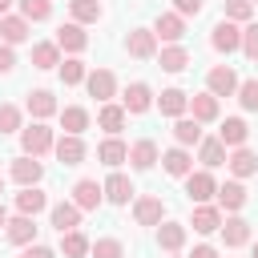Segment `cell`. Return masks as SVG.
<instances>
[{
  "mask_svg": "<svg viewBox=\"0 0 258 258\" xmlns=\"http://www.w3.org/2000/svg\"><path fill=\"white\" fill-rule=\"evenodd\" d=\"M242 52L258 64V24H246V28H242Z\"/></svg>",
  "mask_w": 258,
  "mask_h": 258,
  "instance_id": "cell-44",
  "label": "cell"
},
{
  "mask_svg": "<svg viewBox=\"0 0 258 258\" xmlns=\"http://www.w3.org/2000/svg\"><path fill=\"white\" fill-rule=\"evenodd\" d=\"M97 157H101L105 165H121V161L129 157V145H125L121 137H109V141H101V149H97Z\"/></svg>",
  "mask_w": 258,
  "mask_h": 258,
  "instance_id": "cell-31",
  "label": "cell"
},
{
  "mask_svg": "<svg viewBox=\"0 0 258 258\" xmlns=\"http://www.w3.org/2000/svg\"><path fill=\"white\" fill-rule=\"evenodd\" d=\"M101 194H105L113 206H125V202L133 198V181H129L125 173H109V181L101 185Z\"/></svg>",
  "mask_w": 258,
  "mask_h": 258,
  "instance_id": "cell-14",
  "label": "cell"
},
{
  "mask_svg": "<svg viewBox=\"0 0 258 258\" xmlns=\"http://www.w3.org/2000/svg\"><path fill=\"white\" fill-rule=\"evenodd\" d=\"M210 44H214L218 52H234V48H242V28H238L234 20H218V24H214Z\"/></svg>",
  "mask_w": 258,
  "mask_h": 258,
  "instance_id": "cell-3",
  "label": "cell"
},
{
  "mask_svg": "<svg viewBox=\"0 0 258 258\" xmlns=\"http://www.w3.org/2000/svg\"><path fill=\"white\" fill-rule=\"evenodd\" d=\"M101 198H105V194H101V185H97L93 177H81V181L73 185V206H77V210H97Z\"/></svg>",
  "mask_w": 258,
  "mask_h": 258,
  "instance_id": "cell-8",
  "label": "cell"
},
{
  "mask_svg": "<svg viewBox=\"0 0 258 258\" xmlns=\"http://www.w3.org/2000/svg\"><path fill=\"white\" fill-rule=\"evenodd\" d=\"M218 226H222V214H218L214 206H198V210H194V230H198V234H214Z\"/></svg>",
  "mask_w": 258,
  "mask_h": 258,
  "instance_id": "cell-35",
  "label": "cell"
},
{
  "mask_svg": "<svg viewBox=\"0 0 258 258\" xmlns=\"http://www.w3.org/2000/svg\"><path fill=\"white\" fill-rule=\"evenodd\" d=\"M69 12H73V24H97L101 20L97 0H69Z\"/></svg>",
  "mask_w": 258,
  "mask_h": 258,
  "instance_id": "cell-28",
  "label": "cell"
},
{
  "mask_svg": "<svg viewBox=\"0 0 258 258\" xmlns=\"http://www.w3.org/2000/svg\"><path fill=\"white\" fill-rule=\"evenodd\" d=\"M44 206H48V198H44V189H36V185H24V189L16 194V210L28 214V218H36Z\"/></svg>",
  "mask_w": 258,
  "mask_h": 258,
  "instance_id": "cell-18",
  "label": "cell"
},
{
  "mask_svg": "<svg viewBox=\"0 0 258 258\" xmlns=\"http://www.w3.org/2000/svg\"><path fill=\"white\" fill-rule=\"evenodd\" d=\"M250 4H258V0H250Z\"/></svg>",
  "mask_w": 258,
  "mask_h": 258,
  "instance_id": "cell-54",
  "label": "cell"
},
{
  "mask_svg": "<svg viewBox=\"0 0 258 258\" xmlns=\"http://www.w3.org/2000/svg\"><path fill=\"white\" fill-rule=\"evenodd\" d=\"M60 250H64V258H85L89 254V238L81 230H69V234H60Z\"/></svg>",
  "mask_w": 258,
  "mask_h": 258,
  "instance_id": "cell-36",
  "label": "cell"
},
{
  "mask_svg": "<svg viewBox=\"0 0 258 258\" xmlns=\"http://www.w3.org/2000/svg\"><path fill=\"white\" fill-rule=\"evenodd\" d=\"M52 149H56L60 165H81V161H85V141H81V137H73V133H64Z\"/></svg>",
  "mask_w": 258,
  "mask_h": 258,
  "instance_id": "cell-11",
  "label": "cell"
},
{
  "mask_svg": "<svg viewBox=\"0 0 258 258\" xmlns=\"http://www.w3.org/2000/svg\"><path fill=\"white\" fill-rule=\"evenodd\" d=\"M153 36H161V40H181V36H185V20H181L177 12H161L157 24H153Z\"/></svg>",
  "mask_w": 258,
  "mask_h": 258,
  "instance_id": "cell-15",
  "label": "cell"
},
{
  "mask_svg": "<svg viewBox=\"0 0 258 258\" xmlns=\"http://www.w3.org/2000/svg\"><path fill=\"white\" fill-rule=\"evenodd\" d=\"M129 161H133V169H153V161H157V145L145 137V141H137L133 149H129Z\"/></svg>",
  "mask_w": 258,
  "mask_h": 258,
  "instance_id": "cell-32",
  "label": "cell"
},
{
  "mask_svg": "<svg viewBox=\"0 0 258 258\" xmlns=\"http://www.w3.org/2000/svg\"><path fill=\"white\" fill-rule=\"evenodd\" d=\"M85 85H89V93H93L97 101H105V105H109V97L117 93V77H113L109 69H93V73L85 77Z\"/></svg>",
  "mask_w": 258,
  "mask_h": 258,
  "instance_id": "cell-6",
  "label": "cell"
},
{
  "mask_svg": "<svg viewBox=\"0 0 258 258\" xmlns=\"http://www.w3.org/2000/svg\"><path fill=\"white\" fill-rule=\"evenodd\" d=\"M218 202H222L226 210H242V206H246V189H242V181H226V185H218Z\"/></svg>",
  "mask_w": 258,
  "mask_h": 258,
  "instance_id": "cell-34",
  "label": "cell"
},
{
  "mask_svg": "<svg viewBox=\"0 0 258 258\" xmlns=\"http://www.w3.org/2000/svg\"><path fill=\"white\" fill-rule=\"evenodd\" d=\"M250 12H254V4L250 0H226V20H250Z\"/></svg>",
  "mask_w": 258,
  "mask_h": 258,
  "instance_id": "cell-42",
  "label": "cell"
},
{
  "mask_svg": "<svg viewBox=\"0 0 258 258\" xmlns=\"http://www.w3.org/2000/svg\"><path fill=\"white\" fill-rule=\"evenodd\" d=\"M0 36H4V44L28 40V20L24 16H0Z\"/></svg>",
  "mask_w": 258,
  "mask_h": 258,
  "instance_id": "cell-26",
  "label": "cell"
},
{
  "mask_svg": "<svg viewBox=\"0 0 258 258\" xmlns=\"http://www.w3.org/2000/svg\"><path fill=\"white\" fill-rule=\"evenodd\" d=\"M218 230H222L226 246H246V242H250V222H246V218H226Z\"/></svg>",
  "mask_w": 258,
  "mask_h": 258,
  "instance_id": "cell-22",
  "label": "cell"
},
{
  "mask_svg": "<svg viewBox=\"0 0 258 258\" xmlns=\"http://www.w3.org/2000/svg\"><path fill=\"white\" fill-rule=\"evenodd\" d=\"M173 8H177V16H198L202 0H173Z\"/></svg>",
  "mask_w": 258,
  "mask_h": 258,
  "instance_id": "cell-47",
  "label": "cell"
},
{
  "mask_svg": "<svg viewBox=\"0 0 258 258\" xmlns=\"http://www.w3.org/2000/svg\"><path fill=\"white\" fill-rule=\"evenodd\" d=\"M16 69V52H12V44H0V77H8Z\"/></svg>",
  "mask_w": 258,
  "mask_h": 258,
  "instance_id": "cell-46",
  "label": "cell"
},
{
  "mask_svg": "<svg viewBox=\"0 0 258 258\" xmlns=\"http://www.w3.org/2000/svg\"><path fill=\"white\" fill-rule=\"evenodd\" d=\"M157 109H161L165 117H181V113L189 109V93H181V89H165V93L157 97Z\"/></svg>",
  "mask_w": 258,
  "mask_h": 258,
  "instance_id": "cell-19",
  "label": "cell"
},
{
  "mask_svg": "<svg viewBox=\"0 0 258 258\" xmlns=\"http://www.w3.org/2000/svg\"><path fill=\"white\" fill-rule=\"evenodd\" d=\"M161 214H165V206H161V198H153V194L137 198V206H133L137 226H161Z\"/></svg>",
  "mask_w": 258,
  "mask_h": 258,
  "instance_id": "cell-9",
  "label": "cell"
},
{
  "mask_svg": "<svg viewBox=\"0 0 258 258\" xmlns=\"http://www.w3.org/2000/svg\"><path fill=\"white\" fill-rule=\"evenodd\" d=\"M189 64V52L181 48V44H173V48H161V69L165 73H181Z\"/></svg>",
  "mask_w": 258,
  "mask_h": 258,
  "instance_id": "cell-37",
  "label": "cell"
},
{
  "mask_svg": "<svg viewBox=\"0 0 258 258\" xmlns=\"http://www.w3.org/2000/svg\"><path fill=\"white\" fill-rule=\"evenodd\" d=\"M20 258H56V254H52L48 246H28V250H24Z\"/></svg>",
  "mask_w": 258,
  "mask_h": 258,
  "instance_id": "cell-48",
  "label": "cell"
},
{
  "mask_svg": "<svg viewBox=\"0 0 258 258\" xmlns=\"http://www.w3.org/2000/svg\"><path fill=\"white\" fill-rule=\"evenodd\" d=\"M85 77H89V73H85L81 60H64V64H60V81H64V85H81Z\"/></svg>",
  "mask_w": 258,
  "mask_h": 258,
  "instance_id": "cell-41",
  "label": "cell"
},
{
  "mask_svg": "<svg viewBox=\"0 0 258 258\" xmlns=\"http://www.w3.org/2000/svg\"><path fill=\"white\" fill-rule=\"evenodd\" d=\"M125 48H129V56L149 60V56L157 52V36H153V28H133V32H129V40H125Z\"/></svg>",
  "mask_w": 258,
  "mask_h": 258,
  "instance_id": "cell-4",
  "label": "cell"
},
{
  "mask_svg": "<svg viewBox=\"0 0 258 258\" xmlns=\"http://www.w3.org/2000/svg\"><path fill=\"white\" fill-rule=\"evenodd\" d=\"M173 137H177V145H181V149H185V145H198V141H202V125H198L194 117H177Z\"/></svg>",
  "mask_w": 258,
  "mask_h": 258,
  "instance_id": "cell-30",
  "label": "cell"
},
{
  "mask_svg": "<svg viewBox=\"0 0 258 258\" xmlns=\"http://www.w3.org/2000/svg\"><path fill=\"white\" fill-rule=\"evenodd\" d=\"M254 258H258V242H254Z\"/></svg>",
  "mask_w": 258,
  "mask_h": 258,
  "instance_id": "cell-52",
  "label": "cell"
},
{
  "mask_svg": "<svg viewBox=\"0 0 258 258\" xmlns=\"http://www.w3.org/2000/svg\"><path fill=\"white\" fill-rule=\"evenodd\" d=\"M8 4H12V0H0V16H4V12H8Z\"/></svg>",
  "mask_w": 258,
  "mask_h": 258,
  "instance_id": "cell-51",
  "label": "cell"
},
{
  "mask_svg": "<svg viewBox=\"0 0 258 258\" xmlns=\"http://www.w3.org/2000/svg\"><path fill=\"white\" fill-rule=\"evenodd\" d=\"M12 177H16L20 185H36V181L44 177V165H40L36 157H28V153H24V157H16V161H12Z\"/></svg>",
  "mask_w": 258,
  "mask_h": 258,
  "instance_id": "cell-13",
  "label": "cell"
},
{
  "mask_svg": "<svg viewBox=\"0 0 258 258\" xmlns=\"http://www.w3.org/2000/svg\"><path fill=\"white\" fill-rule=\"evenodd\" d=\"M20 129V109L16 105H0V133H16Z\"/></svg>",
  "mask_w": 258,
  "mask_h": 258,
  "instance_id": "cell-43",
  "label": "cell"
},
{
  "mask_svg": "<svg viewBox=\"0 0 258 258\" xmlns=\"http://www.w3.org/2000/svg\"><path fill=\"white\" fill-rule=\"evenodd\" d=\"M206 93H214V97H230V93H238V77H234V69L230 64H214L210 73H206Z\"/></svg>",
  "mask_w": 258,
  "mask_h": 258,
  "instance_id": "cell-2",
  "label": "cell"
},
{
  "mask_svg": "<svg viewBox=\"0 0 258 258\" xmlns=\"http://www.w3.org/2000/svg\"><path fill=\"white\" fill-rule=\"evenodd\" d=\"M161 165H165V173H173V177H185V173H194V157H189L181 145L165 149V153H161Z\"/></svg>",
  "mask_w": 258,
  "mask_h": 258,
  "instance_id": "cell-12",
  "label": "cell"
},
{
  "mask_svg": "<svg viewBox=\"0 0 258 258\" xmlns=\"http://www.w3.org/2000/svg\"><path fill=\"white\" fill-rule=\"evenodd\" d=\"M189 258H218V250H214V246H194Z\"/></svg>",
  "mask_w": 258,
  "mask_h": 258,
  "instance_id": "cell-49",
  "label": "cell"
},
{
  "mask_svg": "<svg viewBox=\"0 0 258 258\" xmlns=\"http://www.w3.org/2000/svg\"><path fill=\"white\" fill-rule=\"evenodd\" d=\"M52 44H56V48H64V52H81V48L89 44V36L81 32V24H60Z\"/></svg>",
  "mask_w": 258,
  "mask_h": 258,
  "instance_id": "cell-16",
  "label": "cell"
},
{
  "mask_svg": "<svg viewBox=\"0 0 258 258\" xmlns=\"http://www.w3.org/2000/svg\"><path fill=\"white\" fill-rule=\"evenodd\" d=\"M52 226H56L60 234L77 230V226H81V210H77L73 202H60V206H52Z\"/></svg>",
  "mask_w": 258,
  "mask_h": 258,
  "instance_id": "cell-24",
  "label": "cell"
},
{
  "mask_svg": "<svg viewBox=\"0 0 258 258\" xmlns=\"http://www.w3.org/2000/svg\"><path fill=\"white\" fill-rule=\"evenodd\" d=\"M226 165H230V173H234V177H254V173H258V157H254L246 145H242V149H234V153L226 157Z\"/></svg>",
  "mask_w": 258,
  "mask_h": 258,
  "instance_id": "cell-17",
  "label": "cell"
},
{
  "mask_svg": "<svg viewBox=\"0 0 258 258\" xmlns=\"http://www.w3.org/2000/svg\"><path fill=\"white\" fill-rule=\"evenodd\" d=\"M89 254H93V258H121L125 250H121V242H117V238H97V242L89 246Z\"/></svg>",
  "mask_w": 258,
  "mask_h": 258,
  "instance_id": "cell-40",
  "label": "cell"
},
{
  "mask_svg": "<svg viewBox=\"0 0 258 258\" xmlns=\"http://www.w3.org/2000/svg\"><path fill=\"white\" fill-rule=\"evenodd\" d=\"M181 242H185V226L181 222H161L157 226V246L161 250H181Z\"/></svg>",
  "mask_w": 258,
  "mask_h": 258,
  "instance_id": "cell-25",
  "label": "cell"
},
{
  "mask_svg": "<svg viewBox=\"0 0 258 258\" xmlns=\"http://www.w3.org/2000/svg\"><path fill=\"white\" fill-rule=\"evenodd\" d=\"M198 145H202V165H206V169L226 165V145H222L218 137H206V141H198Z\"/></svg>",
  "mask_w": 258,
  "mask_h": 258,
  "instance_id": "cell-33",
  "label": "cell"
},
{
  "mask_svg": "<svg viewBox=\"0 0 258 258\" xmlns=\"http://www.w3.org/2000/svg\"><path fill=\"white\" fill-rule=\"evenodd\" d=\"M189 109H194V121L202 125V121H214L218 117V97L214 93H194L189 97Z\"/></svg>",
  "mask_w": 258,
  "mask_h": 258,
  "instance_id": "cell-23",
  "label": "cell"
},
{
  "mask_svg": "<svg viewBox=\"0 0 258 258\" xmlns=\"http://www.w3.org/2000/svg\"><path fill=\"white\" fill-rule=\"evenodd\" d=\"M4 226H8V210L0 206V230H4Z\"/></svg>",
  "mask_w": 258,
  "mask_h": 258,
  "instance_id": "cell-50",
  "label": "cell"
},
{
  "mask_svg": "<svg viewBox=\"0 0 258 258\" xmlns=\"http://www.w3.org/2000/svg\"><path fill=\"white\" fill-rule=\"evenodd\" d=\"M20 12H24V20H48L52 4L48 0H20Z\"/></svg>",
  "mask_w": 258,
  "mask_h": 258,
  "instance_id": "cell-39",
  "label": "cell"
},
{
  "mask_svg": "<svg viewBox=\"0 0 258 258\" xmlns=\"http://www.w3.org/2000/svg\"><path fill=\"white\" fill-rule=\"evenodd\" d=\"M238 101H242V109H258V81H242L238 85Z\"/></svg>",
  "mask_w": 258,
  "mask_h": 258,
  "instance_id": "cell-45",
  "label": "cell"
},
{
  "mask_svg": "<svg viewBox=\"0 0 258 258\" xmlns=\"http://www.w3.org/2000/svg\"><path fill=\"white\" fill-rule=\"evenodd\" d=\"M60 125H64V133H73V137H81V133L89 129V113H85L81 105H69V109L60 113Z\"/></svg>",
  "mask_w": 258,
  "mask_h": 258,
  "instance_id": "cell-29",
  "label": "cell"
},
{
  "mask_svg": "<svg viewBox=\"0 0 258 258\" xmlns=\"http://www.w3.org/2000/svg\"><path fill=\"white\" fill-rule=\"evenodd\" d=\"M4 234H8V242L28 246V242L36 238V226H32V218H28V214H20V218H12V222L4 226Z\"/></svg>",
  "mask_w": 258,
  "mask_h": 258,
  "instance_id": "cell-21",
  "label": "cell"
},
{
  "mask_svg": "<svg viewBox=\"0 0 258 258\" xmlns=\"http://www.w3.org/2000/svg\"><path fill=\"white\" fill-rule=\"evenodd\" d=\"M246 137H250V129H246V121H242V117H226V121H222V129H218V141H222V145H234V149H242V145H246Z\"/></svg>",
  "mask_w": 258,
  "mask_h": 258,
  "instance_id": "cell-10",
  "label": "cell"
},
{
  "mask_svg": "<svg viewBox=\"0 0 258 258\" xmlns=\"http://www.w3.org/2000/svg\"><path fill=\"white\" fill-rule=\"evenodd\" d=\"M20 145H24L28 157H40V153H48L56 141H52V129H48L44 121H32L28 129H20Z\"/></svg>",
  "mask_w": 258,
  "mask_h": 258,
  "instance_id": "cell-1",
  "label": "cell"
},
{
  "mask_svg": "<svg viewBox=\"0 0 258 258\" xmlns=\"http://www.w3.org/2000/svg\"><path fill=\"white\" fill-rule=\"evenodd\" d=\"M0 194H4V177H0Z\"/></svg>",
  "mask_w": 258,
  "mask_h": 258,
  "instance_id": "cell-53",
  "label": "cell"
},
{
  "mask_svg": "<svg viewBox=\"0 0 258 258\" xmlns=\"http://www.w3.org/2000/svg\"><path fill=\"white\" fill-rule=\"evenodd\" d=\"M32 64L36 69H56L60 64V48L56 44H36L32 48Z\"/></svg>",
  "mask_w": 258,
  "mask_h": 258,
  "instance_id": "cell-38",
  "label": "cell"
},
{
  "mask_svg": "<svg viewBox=\"0 0 258 258\" xmlns=\"http://www.w3.org/2000/svg\"><path fill=\"white\" fill-rule=\"evenodd\" d=\"M97 125H101L105 133H113V137H117V133L125 129V109H121V105H101V113H97Z\"/></svg>",
  "mask_w": 258,
  "mask_h": 258,
  "instance_id": "cell-27",
  "label": "cell"
},
{
  "mask_svg": "<svg viewBox=\"0 0 258 258\" xmlns=\"http://www.w3.org/2000/svg\"><path fill=\"white\" fill-rule=\"evenodd\" d=\"M185 194H189V202H210L214 194H218V185H214V177L206 173V169H198V173H185Z\"/></svg>",
  "mask_w": 258,
  "mask_h": 258,
  "instance_id": "cell-5",
  "label": "cell"
},
{
  "mask_svg": "<svg viewBox=\"0 0 258 258\" xmlns=\"http://www.w3.org/2000/svg\"><path fill=\"white\" fill-rule=\"evenodd\" d=\"M28 113H32L36 121L52 117V113H56V97H52L48 89H32V93H28Z\"/></svg>",
  "mask_w": 258,
  "mask_h": 258,
  "instance_id": "cell-20",
  "label": "cell"
},
{
  "mask_svg": "<svg viewBox=\"0 0 258 258\" xmlns=\"http://www.w3.org/2000/svg\"><path fill=\"white\" fill-rule=\"evenodd\" d=\"M149 105H153V93H149L145 81H133V85L125 89V97H121V109H125V113H145Z\"/></svg>",
  "mask_w": 258,
  "mask_h": 258,
  "instance_id": "cell-7",
  "label": "cell"
}]
</instances>
